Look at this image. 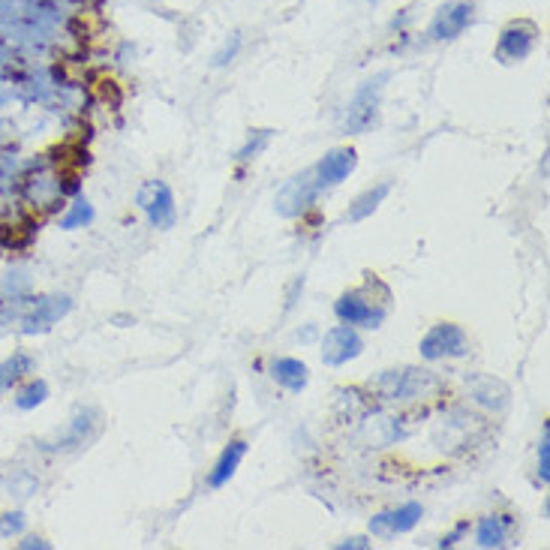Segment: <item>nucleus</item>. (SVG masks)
<instances>
[{"instance_id":"nucleus-1","label":"nucleus","mask_w":550,"mask_h":550,"mask_svg":"<svg viewBox=\"0 0 550 550\" xmlns=\"http://www.w3.org/2000/svg\"><path fill=\"white\" fill-rule=\"evenodd\" d=\"M370 388L382 400H421L442 388V382L430 370H385L379 379L370 382Z\"/></svg>"},{"instance_id":"nucleus-2","label":"nucleus","mask_w":550,"mask_h":550,"mask_svg":"<svg viewBox=\"0 0 550 550\" xmlns=\"http://www.w3.org/2000/svg\"><path fill=\"white\" fill-rule=\"evenodd\" d=\"M373 286H376V280H367V286L340 295V301H337V307H334L337 319L346 322V325H352V328H358V325H361V328H379V325L385 322V316H388L391 298L376 301V298H373Z\"/></svg>"},{"instance_id":"nucleus-3","label":"nucleus","mask_w":550,"mask_h":550,"mask_svg":"<svg viewBox=\"0 0 550 550\" xmlns=\"http://www.w3.org/2000/svg\"><path fill=\"white\" fill-rule=\"evenodd\" d=\"M136 205L154 229L175 226V196L166 181H145L136 193Z\"/></svg>"},{"instance_id":"nucleus-4","label":"nucleus","mask_w":550,"mask_h":550,"mask_svg":"<svg viewBox=\"0 0 550 550\" xmlns=\"http://www.w3.org/2000/svg\"><path fill=\"white\" fill-rule=\"evenodd\" d=\"M421 355L427 361H439V358H463L469 352V337L460 325L454 322H439L433 325L424 337H421Z\"/></svg>"},{"instance_id":"nucleus-5","label":"nucleus","mask_w":550,"mask_h":550,"mask_svg":"<svg viewBox=\"0 0 550 550\" xmlns=\"http://www.w3.org/2000/svg\"><path fill=\"white\" fill-rule=\"evenodd\" d=\"M319 193H322V187L316 184V175H313V169L310 172H304V175H298V178H292L280 193H277V214L280 217H301L316 199H319Z\"/></svg>"},{"instance_id":"nucleus-6","label":"nucleus","mask_w":550,"mask_h":550,"mask_svg":"<svg viewBox=\"0 0 550 550\" xmlns=\"http://www.w3.org/2000/svg\"><path fill=\"white\" fill-rule=\"evenodd\" d=\"M388 76H376L373 82L361 85L358 94L352 97L349 109H346V130L349 133H364L373 118H376V109H379V97H382V82Z\"/></svg>"},{"instance_id":"nucleus-7","label":"nucleus","mask_w":550,"mask_h":550,"mask_svg":"<svg viewBox=\"0 0 550 550\" xmlns=\"http://www.w3.org/2000/svg\"><path fill=\"white\" fill-rule=\"evenodd\" d=\"M364 349V340L361 334L352 328V325H334L331 331H325V340H322V361L328 367H340L352 358H358Z\"/></svg>"},{"instance_id":"nucleus-8","label":"nucleus","mask_w":550,"mask_h":550,"mask_svg":"<svg viewBox=\"0 0 550 550\" xmlns=\"http://www.w3.org/2000/svg\"><path fill=\"white\" fill-rule=\"evenodd\" d=\"M358 166V154L355 148H334L331 154H325L316 166H313V175H316V184L325 190V187H337L343 184Z\"/></svg>"},{"instance_id":"nucleus-9","label":"nucleus","mask_w":550,"mask_h":550,"mask_svg":"<svg viewBox=\"0 0 550 550\" xmlns=\"http://www.w3.org/2000/svg\"><path fill=\"white\" fill-rule=\"evenodd\" d=\"M421 517H424V508L418 502H406L400 508H391V511L376 514L370 520V532L379 535V538H394V535H403V532L415 529Z\"/></svg>"},{"instance_id":"nucleus-10","label":"nucleus","mask_w":550,"mask_h":550,"mask_svg":"<svg viewBox=\"0 0 550 550\" xmlns=\"http://www.w3.org/2000/svg\"><path fill=\"white\" fill-rule=\"evenodd\" d=\"M73 310V301L67 295H49L40 298L37 307L22 319V331L25 334H37V331H49L58 319H64Z\"/></svg>"},{"instance_id":"nucleus-11","label":"nucleus","mask_w":550,"mask_h":550,"mask_svg":"<svg viewBox=\"0 0 550 550\" xmlns=\"http://www.w3.org/2000/svg\"><path fill=\"white\" fill-rule=\"evenodd\" d=\"M271 376H274L277 385H283V388L292 391V394L304 391L307 382H310V370H307V364L298 361V358H277V361L271 364Z\"/></svg>"},{"instance_id":"nucleus-12","label":"nucleus","mask_w":550,"mask_h":550,"mask_svg":"<svg viewBox=\"0 0 550 550\" xmlns=\"http://www.w3.org/2000/svg\"><path fill=\"white\" fill-rule=\"evenodd\" d=\"M244 454H247V442H241V439L229 442V445L223 448V454H220L217 466L211 469V478H208V481H211V487H223V484H229V478L238 472V466H241Z\"/></svg>"},{"instance_id":"nucleus-13","label":"nucleus","mask_w":550,"mask_h":550,"mask_svg":"<svg viewBox=\"0 0 550 550\" xmlns=\"http://www.w3.org/2000/svg\"><path fill=\"white\" fill-rule=\"evenodd\" d=\"M28 373H34V358L28 352H13L10 358L0 361V394L19 385Z\"/></svg>"},{"instance_id":"nucleus-14","label":"nucleus","mask_w":550,"mask_h":550,"mask_svg":"<svg viewBox=\"0 0 550 550\" xmlns=\"http://www.w3.org/2000/svg\"><path fill=\"white\" fill-rule=\"evenodd\" d=\"M391 193V184H376V187H370L367 193H361L352 205H349V211H346V220L349 223H361V220H367L382 202H385V196Z\"/></svg>"},{"instance_id":"nucleus-15","label":"nucleus","mask_w":550,"mask_h":550,"mask_svg":"<svg viewBox=\"0 0 550 550\" xmlns=\"http://www.w3.org/2000/svg\"><path fill=\"white\" fill-rule=\"evenodd\" d=\"M508 526H511V520L502 517V514L481 517V520H478V529H475L478 547H502L505 538H508Z\"/></svg>"},{"instance_id":"nucleus-16","label":"nucleus","mask_w":550,"mask_h":550,"mask_svg":"<svg viewBox=\"0 0 550 550\" xmlns=\"http://www.w3.org/2000/svg\"><path fill=\"white\" fill-rule=\"evenodd\" d=\"M478 382L484 385V391L478 385H472V400L475 403H481V406H487L493 412H499V409L508 406V388L499 379H478Z\"/></svg>"},{"instance_id":"nucleus-17","label":"nucleus","mask_w":550,"mask_h":550,"mask_svg":"<svg viewBox=\"0 0 550 550\" xmlns=\"http://www.w3.org/2000/svg\"><path fill=\"white\" fill-rule=\"evenodd\" d=\"M13 400H16V406L22 412H31V409H37V406H43L49 400V382L46 379H28L25 385L16 388Z\"/></svg>"},{"instance_id":"nucleus-18","label":"nucleus","mask_w":550,"mask_h":550,"mask_svg":"<svg viewBox=\"0 0 550 550\" xmlns=\"http://www.w3.org/2000/svg\"><path fill=\"white\" fill-rule=\"evenodd\" d=\"M529 49H532V31L523 37V34H517V28H511V31H505V34H502L499 58H502L505 64H511V61L526 58V55H529Z\"/></svg>"},{"instance_id":"nucleus-19","label":"nucleus","mask_w":550,"mask_h":550,"mask_svg":"<svg viewBox=\"0 0 550 550\" xmlns=\"http://www.w3.org/2000/svg\"><path fill=\"white\" fill-rule=\"evenodd\" d=\"M466 19H469V7H454V10H442V16L436 19V25H433V34L439 37V40H445V37H454V34H460V28L466 25Z\"/></svg>"},{"instance_id":"nucleus-20","label":"nucleus","mask_w":550,"mask_h":550,"mask_svg":"<svg viewBox=\"0 0 550 550\" xmlns=\"http://www.w3.org/2000/svg\"><path fill=\"white\" fill-rule=\"evenodd\" d=\"M94 223V205L88 199H76L67 214L61 217V229L73 232V229H82V226H91Z\"/></svg>"},{"instance_id":"nucleus-21","label":"nucleus","mask_w":550,"mask_h":550,"mask_svg":"<svg viewBox=\"0 0 550 550\" xmlns=\"http://www.w3.org/2000/svg\"><path fill=\"white\" fill-rule=\"evenodd\" d=\"M28 526V517L22 511H4L0 514V538H16Z\"/></svg>"},{"instance_id":"nucleus-22","label":"nucleus","mask_w":550,"mask_h":550,"mask_svg":"<svg viewBox=\"0 0 550 550\" xmlns=\"http://www.w3.org/2000/svg\"><path fill=\"white\" fill-rule=\"evenodd\" d=\"M271 142V130H259L256 133V139H250L241 151H238V160L241 163H247V160H253V157H259L262 151H265V145Z\"/></svg>"},{"instance_id":"nucleus-23","label":"nucleus","mask_w":550,"mask_h":550,"mask_svg":"<svg viewBox=\"0 0 550 550\" xmlns=\"http://www.w3.org/2000/svg\"><path fill=\"white\" fill-rule=\"evenodd\" d=\"M550 442H547V427H544V436H541V448H538V475H541V481L547 484V478H550Z\"/></svg>"},{"instance_id":"nucleus-24","label":"nucleus","mask_w":550,"mask_h":550,"mask_svg":"<svg viewBox=\"0 0 550 550\" xmlns=\"http://www.w3.org/2000/svg\"><path fill=\"white\" fill-rule=\"evenodd\" d=\"M466 529H469V523H460V526H457V529H454L451 535H445V538L439 541V547H454V544H457V538H460V535H463Z\"/></svg>"},{"instance_id":"nucleus-25","label":"nucleus","mask_w":550,"mask_h":550,"mask_svg":"<svg viewBox=\"0 0 550 550\" xmlns=\"http://www.w3.org/2000/svg\"><path fill=\"white\" fill-rule=\"evenodd\" d=\"M19 547H25V550H28V547H43V550H46V547H49V541H43V538H34V535H28L25 541H19Z\"/></svg>"},{"instance_id":"nucleus-26","label":"nucleus","mask_w":550,"mask_h":550,"mask_svg":"<svg viewBox=\"0 0 550 550\" xmlns=\"http://www.w3.org/2000/svg\"><path fill=\"white\" fill-rule=\"evenodd\" d=\"M340 547H370V541H364V538H346V541H340Z\"/></svg>"}]
</instances>
